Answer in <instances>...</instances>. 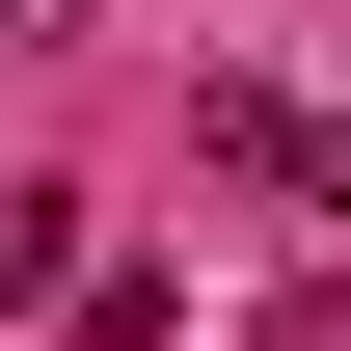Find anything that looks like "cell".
Here are the masks:
<instances>
[{"instance_id":"6da1fadb","label":"cell","mask_w":351,"mask_h":351,"mask_svg":"<svg viewBox=\"0 0 351 351\" xmlns=\"http://www.w3.org/2000/svg\"><path fill=\"white\" fill-rule=\"evenodd\" d=\"M189 162H243V189H298V217H351V135L298 82H189Z\"/></svg>"},{"instance_id":"7a4b0ae2","label":"cell","mask_w":351,"mask_h":351,"mask_svg":"<svg viewBox=\"0 0 351 351\" xmlns=\"http://www.w3.org/2000/svg\"><path fill=\"white\" fill-rule=\"evenodd\" d=\"M82 298V217H54V189H0V324H54Z\"/></svg>"},{"instance_id":"3957f363","label":"cell","mask_w":351,"mask_h":351,"mask_svg":"<svg viewBox=\"0 0 351 351\" xmlns=\"http://www.w3.org/2000/svg\"><path fill=\"white\" fill-rule=\"evenodd\" d=\"M243 351H351V270H298V298H243Z\"/></svg>"},{"instance_id":"277c9868","label":"cell","mask_w":351,"mask_h":351,"mask_svg":"<svg viewBox=\"0 0 351 351\" xmlns=\"http://www.w3.org/2000/svg\"><path fill=\"white\" fill-rule=\"evenodd\" d=\"M0 54H82V0H0Z\"/></svg>"}]
</instances>
